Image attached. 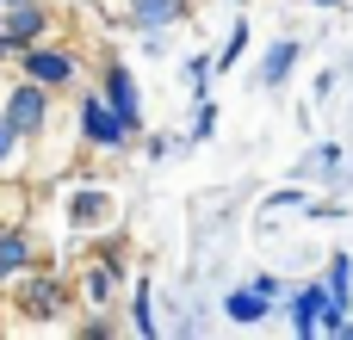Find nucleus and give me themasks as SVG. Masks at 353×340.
<instances>
[{
	"mask_svg": "<svg viewBox=\"0 0 353 340\" xmlns=\"http://www.w3.org/2000/svg\"><path fill=\"white\" fill-rule=\"evenodd\" d=\"M12 62H19V74L25 81H37V87H50L56 99L62 93H74L81 87V50L74 43H56V37H37V43H25V50H12Z\"/></svg>",
	"mask_w": 353,
	"mask_h": 340,
	"instance_id": "f257e3e1",
	"label": "nucleus"
},
{
	"mask_svg": "<svg viewBox=\"0 0 353 340\" xmlns=\"http://www.w3.org/2000/svg\"><path fill=\"white\" fill-rule=\"evenodd\" d=\"M74 136H81V149H93V155H124V149H137V130H130L93 87H74Z\"/></svg>",
	"mask_w": 353,
	"mask_h": 340,
	"instance_id": "f03ea898",
	"label": "nucleus"
},
{
	"mask_svg": "<svg viewBox=\"0 0 353 340\" xmlns=\"http://www.w3.org/2000/svg\"><path fill=\"white\" fill-rule=\"evenodd\" d=\"M6 291H12V310H19V316H31V322H62V316L74 310V285H68L62 273H50V266L19 273Z\"/></svg>",
	"mask_w": 353,
	"mask_h": 340,
	"instance_id": "7ed1b4c3",
	"label": "nucleus"
},
{
	"mask_svg": "<svg viewBox=\"0 0 353 340\" xmlns=\"http://www.w3.org/2000/svg\"><path fill=\"white\" fill-rule=\"evenodd\" d=\"M62 223H68V235H105L118 223V192L99 186V180L62 186Z\"/></svg>",
	"mask_w": 353,
	"mask_h": 340,
	"instance_id": "20e7f679",
	"label": "nucleus"
},
{
	"mask_svg": "<svg viewBox=\"0 0 353 340\" xmlns=\"http://www.w3.org/2000/svg\"><path fill=\"white\" fill-rule=\"evenodd\" d=\"M0 118H6L25 142H37V136L56 124V93L19 74V81H6V87H0Z\"/></svg>",
	"mask_w": 353,
	"mask_h": 340,
	"instance_id": "39448f33",
	"label": "nucleus"
},
{
	"mask_svg": "<svg viewBox=\"0 0 353 340\" xmlns=\"http://www.w3.org/2000/svg\"><path fill=\"white\" fill-rule=\"evenodd\" d=\"M285 328L298 340H316L323 334V322H335V316H353V310H335V297H329V285L323 279H304V285H285Z\"/></svg>",
	"mask_w": 353,
	"mask_h": 340,
	"instance_id": "423d86ee",
	"label": "nucleus"
},
{
	"mask_svg": "<svg viewBox=\"0 0 353 340\" xmlns=\"http://www.w3.org/2000/svg\"><path fill=\"white\" fill-rule=\"evenodd\" d=\"M93 93H99V99H105V105H112V111L143 136V124H149V118H143V87H137V68H130L124 56H105V62H99Z\"/></svg>",
	"mask_w": 353,
	"mask_h": 340,
	"instance_id": "0eeeda50",
	"label": "nucleus"
},
{
	"mask_svg": "<svg viewBox=\"0 0 353 340\" xmlns=\"http://www.w3.org/2000/svg\"><path fill=\"white\" fill-rule=\"evenodd\" d=\"M118 291H124V260H112V248H99L93 260H81L74 297H81L87 310H118Z\"/></svg>",
	"mask_w": 353,
	"mask_h": 340,
	"instance_id": "6e6552de",
	"label": "nucleus"
},
{
	"mask_svg": "<svg viewBox=\"0 0 353 340\" xmlns=\"http://www.w3.org/2000/svg\"><path fill=\"white\" fill-rule=\"evenodd\" d=\"M43 248H37V229L25 223V217H12V223H0V291L19 279V273H31V266H43L37 260Z\"/></svg>",
	"mask_w": 353,
	"mask_h": 340,
	"instance_id": "1a4fd4ad",
	"label": "nucleus"
},
{
	"mask_svg": "<svg viewBox=\"0 0 353 340\" xmlns=\"http://www.w3.org/2000/svg\"><path fill=\"white\" fill-rule=\"evenodd\" d=\"M298 62H304V37H273V43L261 50V62H254V93H279V87H292Z\"/></svg>",
	"mask_w": 353,
	"mask_h": 340,
	"instance_id": "9d476101",
	"label": "nucleus"
},
{
	"mask_svg": "<svg viewBox=\"0 0 353 340\" xmlns=\"http://www.w3.org/2000/svg\"><path fill=\"white\" fill-rule=\"evenodd\" d=\"M0 31L12 37V50H25L37 37H56V19L43 0H12V6H0Z\"/></svg>",
	"mask_w": 353,
	"mask_h": 340,
	"instance_id": "9b49d317",
	"label": "nucleus"
},
{
	"mask_svg": "<svg viewBox=\"0 0 353 340\" xmlns=\"http://www.w3.org/2000/svg\"><path fill=\"white\" fill-rule=\"evenodd\" d=\"M192 19V0H130L118 31H174Z\"/></svg>",
	"mask_w": 353,
	"mask_h": 340,
	"instance_id": "f8f14e48",
	"label": "nucleus"
},
{
	"mask_svg": "<svg viewBox=\"0 0 353 340\" xmlns=\"http://www.w3.org/2000/svg\"><path fill=\"white\" fill-rule=\"evenodd\" d=\"M124 328L137 340H161L168 328H161V316H155V279L143 273L137 285H130V304H124Z\"/></svg>",
	"mask_w": 353,
	"mask_h": 340,
	"instance_id": "ddd939ff",
	"label": "nucleus"
},
{
	"mask_svg": "<svg viewBox=\"0 0 353 340\" xmlns=\"http://www.w3.org/2000/svg\"><path fill=\"white\" fill-rule=\"evenodd\" d=\"M217 310H223V322H230V328H261L279 304H267L254 285H236V291H223V304H217Z\"/></svg>",
	"mask_w": 353,
	"mask_h": 340,
	"instance_id": "4468645a",
	"label": "nucleus"
},
{
	"mask_svg": "<svg viewBox=\"0 0 353 340\" xmlns=\"http://www.w3.org/2000/svg\"><path fill=\"white\" fill-rule=\"evenodd\" d=\"M323 285H329L335 310H353V254L347 248H335V254L323 260Z\"/></svg>",
	"mask_w": 353,
	"mask_h": 340,
	"instance_id": "2eb2a0df",
	"label": "nucleus"
},
{
	"mask_svg": "<svg viewBox=\"0 0 353 340\" xmlns=\"http://www.w3.org/2000/svg\"><path fill=\"white\" fill-rule=\"evenodd\" d=\"M248 43H254V25H248V19H230V37H223V50L211 56V74H230V68L248 56Z\"/></svg>",
	"mask_w": 353,
	"mask_h": 340,
	"instance_id": "dca6fc26",
	"label": "nucleus"
},
{
	"mask_svg": "<svg viewBox=\"0 0 353 340\" xmlns=\"http://www.w3.org/2000/svg\"><path fill=\"white\" fill-rule=\"evenodd\" d=\"M25 161H31V142L0 118V180H19V173H25Z\"/></svg>",
	"mask_w": 353,
	"mask_h": 340,
	"instance_id": "f3484780",
	"label": "nucleus"
},
{
	"mask_svg": "<svg viewBox=\"0 0 353 340\" xmlns=\"http://www.w3.org/2000/svg\"><path fill=\"white\" fill-rule=\"evenodd\" d=\"M217 118H223V105H217L211 93H199V99H192V124H186V136H192V142H211V136H217Z\"/></svg>",
	"mask_w": 353,
	"mask_h": 340,
	"instance_id": "a211bd4d",
	"label": "nucleus"
},
{
	"mask_svg": "<svg viewBox=\"0 0 353 340\" xmlns=\"http://www.w3.org/2000/svg\"><path fill=\"white\" fill-rule=\"evenodd\" d=\"M180 81L192 87V99H199V93H211V50H192V56L180 62Z\"/></svg>",
	"mask_w": 353,
	"mask_h": 340,
	"instance_id": "6ab92c4d",
	"label": "nucleus"
},
{
	"mask_svg": "<svg viewBox=\"0 0 353 340\" xmlns=\"http://www.w3.org/2000/svg\"><path fill=\"white\" fill-rule=\"evenodd\" d=\"M74 334H81V340H112V334H118V316H112V310H93L87 322H74Z\"/></svg>",
	"mask_w": 353,
	"mask_h": 340,
	"instance_id": "aec40b11",
	"label": "nucleus"
},
{
	"mask_svg": "<svg viewBox=\"0 0 353 340\" xmlns=\"http://www.w3.org/2000/svg\"><path fill=\"white\" fill-rule=\"evenodd\" d=\"M304 198H310L304 186H279V192H267V198H261V211H304Z\"/></svg>",
	"mask_w": 353,
	"mask_h": 340,
	"instance_id": "412c9836",
	"label": "nucleus"
},
{
	"mask_svg": "<svg viewBox=\"0 0 353 340\" xmlns=\"http://www.w3.org/2000/svg\"><path fill=\"white\" fill-rule=\"evenodd\" d=\"M137 142H143V155H149V161H168V149H174V136H168V130H149V124H143V136H137Z\"/></svg>",
	"mask_w": 353,
	"mask_h": 340,
	"instance_id": "4be33fe9",
	"label": "nucleus"
},
{
	"mask_svg": "<svg viewBox=\"0 0 353 340\" xmlns=\"http://www.w3.org/2000/svg\"><path fill=\"white\" fill-rule=\"evenodd\" d=\"M304 217H310V223H341L347 211H341L335 198H304Z\"/></svg>",
	"mask_w": 353,
	"mask_h": 340,
	"instance_id": "5701e85b",
	"label": "nucleus"
},
{
	"mask_svg": "<svg viewBox=\"0 0 353 340\" xmlns=\"http://www.w3.org/2000/svg\"><path fill=\"white\" fill-rule=\"evenodd\" d=\"M248 285H254V291H261L267 304H279V297H285V279H279V273H254Z\"/></svg>",
	"mask_w": 353,
	"mask_h": 340,
	"instance_id": "b1692460",
	"label": "nucleus"
},
{
	"mask_svg": "<svg viewBox=\"0 0 353 340\" xmlns=\"http://www.w3.org/2000/svg\"><path fill=\"white\" fill-rule=\"evenodd\" d=\"M143 37V56H168V31H137Z\"/></svg>",
	"mask_w": 353,
	"mask_h": 340,
	"instance_id": "393cba45",
	"label": "nucleus"
},
{
	"mask_svg": "<svg viewBox=\"0 0 353 340\" xmlns=\"http://www.w3.org/2000/svg\"><path fill=\"white\" fill-rule=\"evenodd\" d=\"M329 93H335V74H329V68H323V74H316V81H310V99H329Z\"/></svg>",
	"mask_w": 353,
	"mask_h": 340,
	"instance_id": "a878e982",
	"label": "nucleus"
},
{
	"mask_svg": "<svg viewBox=\"0 0 353 340\" xmlns=\"http://www.w3.org/2000/svg\"><path fill=\"white\" fill-rule=\"evenodd\" d=\"M0 62H12V37L6 31H0Z\"/></svg>",
	"mask_w": 353,
	"mask_h": 340,
	"instance_id": "bb28decb",
	"label": "nucleus"
},
{
	"mask_svg": "<svg viewBox=\"0 0 353 340\" xmlns=\"http://www.w3.org/2000/svg\"><path fill=\"white\" fill-rule=\"evenodd\" d=\"M310 6H323V12H335V6H347V0H310Z\"/></svg>",
	"mask_w": 353,
	"mask_h": 340,
	"instance_id": "cd10ccee",
	"label": "nucleus"
},
{
	"mask_svg": "<svg viewBox=\"0 0 353 340\" xmlns=\"http://www.w3.org/2000/svg\"><path fill=\"white\" fill-rule=\"evenodd\" d=\"M0 87H6V68H0Z\"/></svg>",
	"mask_w": 353,
	"mask_h": 340,
	"instance_id": "c85d7f7f",
	"label": "nucleus"
},
{
	"mask_svg": "<svg viewBox=\"0 0 353 340\" xmlns=\"http://www.w3.org/2000/svg\"><path fill=\"white\" fill-rule=\"evenodd\" d=\"M0 6H12V0H0Z\"/></svg>",
	"mask_w": 353,
	"mask_h": 340,
	"instance_id": "c756f323",
	"label": "nucleus"
}]
</instances>
